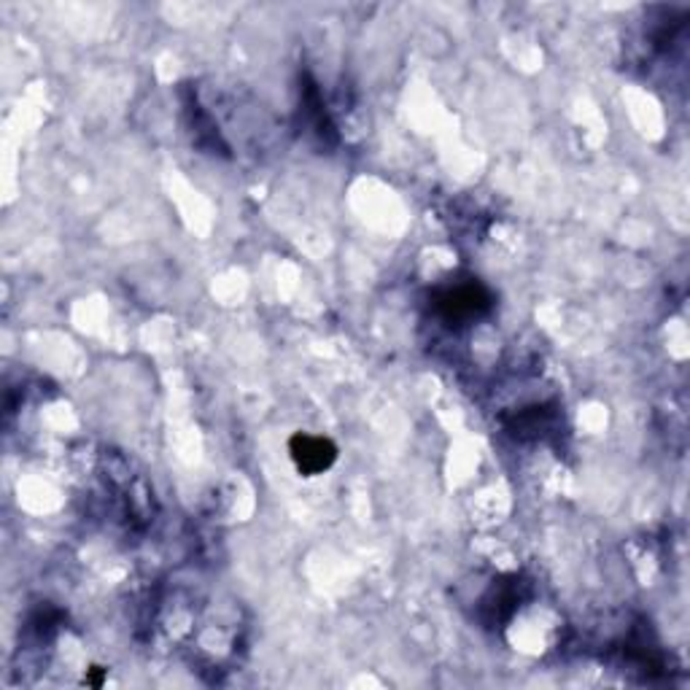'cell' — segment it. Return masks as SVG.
Wrapping results in <instances>:
<instances>
[{"label": "cell", "instance_id": "cell-3", "mask_svg": "<svg viewBox=\"0 0 690 690\" xmlns=\"http://www.w3.org/2000/svg\"><path fill=\"white\" fill-rule=\"evenodd\" d=\"M515 605H518V596H515V590L507 588V586L494 588L486 599V607L491 609V620L509 618V612H513Z\"/></svg>", "mask_w": 690, "mask_h": 690}, {"label": "cell", "instance_id": "cell-1", "mask_svg": "<svg viewBox=\"0 0 690 690\" xmlns=\"http://www.w3.org/2000/svg\"><path fill=\"white\" fill-rule=\"evenodd\" d=\"M437 310L445 321L451 325H467L472 319H481L483 313L491 310V295L486 286L477 281L447 286L437 295Z\"/></svg>", "mask_w": 690, "mask_h": 690}, {"label": "cell", "instance_id": "cell-2", "mask_svg": "<svg viewBox=\"0 0 690 690\" xmlns=\"http://www.w3.org/2000/svg\"><path fill=\"white\" fill-rule=\"evenodd\" d=\"M291 462L300 470L305 477H316L321 472H327L338 459V447H334L325 437H313V434H297L291 437Z\"/></svg>", "mask_w": 690, "mask_h": 690}]
</instances>
